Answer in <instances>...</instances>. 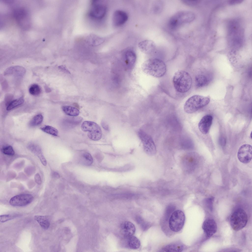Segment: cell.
<instances>
[{
  "mask_svg": "<svg viewBox=\"0 0 252 252\" xmlns=\"http://www.w3.org/2000/svg\"><path fill=\"white\" fill-rule=\"evenodd\" d=\"M82 163L86 165L89 166L91 165L93 162V158L89 153L84 152L82 155Z\"/></svg>",
  "mask_w": 252,
  "mask_h": 252,
  "instance_id": "27",
  "label": "cell"
},
{
  "mask_svg": "<svg viewBox=\"0 0 252 252\" xmlns=\"http://www.w3.org/2000/svg\"><path fill=\"white\" fill-rule=\"evenodd\" d=\"M220 144L223 146H225L226 144V140L224 137H221L220 138L219 141Z\"/></svg>",
  "mask_w": 252,
  "mask_h": 252,
  "instance_id": "37",
  "label": "cell"
},
{
  "mask_svg": "<svg viewBox=\"0 0 252 252\" xmlns=\"http://www.w3.org/2000/svg\"><path fill=\"white\" fill-rule=\"evenodd\" d=\"M52 176L54 178H58L60 177V175L57 172H54L52 173L51 174Z\"/></svg>",
  "mask_w": 252,
  "mask_h": 252,
  "instance_id": "39",
  "label": "cell"
},
{
  "mask_svg": "<svg viewBox=\"0 0 252 252\" xmlns=\"http://www.w3.org/2000/svg\"><path fill=\"white\" fill-rule=\"evenodd\" d=\"M252 132H251V135H250L251 137V138H252Z\"/></svg>",
  "mask_w": 252,
  "mask_h": 252,
  "instance_id": "41",
  "label": "cell"
},
{
  "mask_svg": "<svg viewBox=\"0 0 252 252\" xmlns=\"http://www.w3.org/2000/svg\"><path fill=\"white\" fill-rule=\"evenodd\" d=\"M123 64L126 69L130 71L133 69L135 64L136 56L135 52L129 50L124 53L123 57Z\"/></svg>",
  "mask_w": 252,
  "mask_h": 252,
  "instance_id": "13",
  "label": "cell"
},
{
  "mask_svg": "<svg viewBox=\"0 0 252 252\" xmlns=\"http://www.w3.org/2000/svg\"><path fill=\"white\" fill-rule=\"evenodd\" d=\"M62 109L65 113L71 116H77L79 113L78 109L71 106H64L62 107Z\"/></svg>",
  "mask_w": 252,
  "mask_h": 252,
  "instance_id": "25",
  "label": "cell"
},
{
  "mask_svg": "<svg viewBox=\"0 0 252 252\" xmlns=\"http://www.w3.org/2000/svg\"><path fill=\"white\" fill-rule=\"evenodd\" d=\"M128 18V15L126 12L121 10H116L113 14V24L115 26H120L125 23Z\"/></svg>",
  "mask_w": 252,
  "mask_h": 252,
  "instance_id": "18",
  "label": "cell"
},
{
  "mask_svg": "<svg viewBox=\"0 0 252 252\" xmlns=\"http://www.w3.org/2000/svg\"><path fill=\"white\" fill-rule=\"evenodd\" d=\"M24 101V99L22 97L14 100L8 104L7 106L6 110H10L22 104Z\"/></svg>",
  "mask_w": 252,
  "mask_h": 252,
  "instance_id": "26",
  "label": "cell"
},
{
  "mask_svg": "<svg viewBox=\"0 0 252 252\" xmlns=\"http://www.w3.org/2000/svg\"><path fill=\"white\" fill-rule=\"evenodd\" d=\"M142 69L145 73L156 78H160L165 74L166 68L164 63L157 58L149 59L145 61Z\"/></svg>",
  "mask_w": 252,
  "mask_h": 252,
  "instance_id": "1",
  "label": "cell"
},
{
  "mask_svg": "<svg viewBox=\"0 0 252 252\" xmlns=\"http://www.w3.org/2000/svg\"><path fill=\"white\" fill-rule=\"evenodd\" d=\"M248 217L242 209L238 208L235 210L231 216V225L233 229L239 231L244 227L248 221Z\"/></svg>",
  "mask_w": 252,
  "mask_h": 252,
  "instance_id": "5",
  "label": "cell"
},
{
  "mask_svg": "<svg viewBox=\"0 0 252 252\" xmlns=\"http://www.w3.org/2000/svg\"><path fill=\"white\" fill-rule=\"evenodd\" d=\"M195 80V85L198 88L205 86L209 82L208 78L205 76L203 75H199L196 76Z\"/></svg>",
  "mask_w": 252,
  "mask_h": 252,
  "instance_id": "24",
  "label": "cell"
},
{
  "mask_svg": "<svg viewBox=\"0 0 252 252\" xmlns=\"http://www.w3.org/2000/svg\"><path fill=\"white\" fill-rule=\"evenodd\" d=\"M243 1L242 0H233L228 1V2L230 5H234L239 4Z\"/></svg>",
  "mask_w": 252,
  "mask_h": 252,
  "instance_id": "35",
  "label": "cell"
},
{
  "mask_svg": "<svg viewBox=\"0 0 252 252\" xmlns=\"http://www.w3.org/2000/svg\"><path fill=\"white\" fill-rule=\"evenodd\" d=\"M210 101V99L207 96L194 95L186 101L184 106V111L187 113H193L206 106Z\"/></svg>",
  "mask_w": 252,
  "mask_h": 252,
  "instance_id": "3",
  "label": "cell"
},
{
  "mask_svg": "<svg viewBox=\"0 0 252 252\" xmlns=\"http://www.w3.org/2000/svg\"><path fill=\"white\" fill-rule=\"evenodd\" d=\"M28 147L31 151L38 157L43 165L44 166L46 165V160L43 154L41 148L39 146L36 144L31 143L29 145Z\"/></svg>",
  "mask_w": 252,
  "mask_h": 252,
  "instance_id": "20",
  "label": "cell"
},
{
  "mask_svg": "<svg viewBox=\"0 0 252 252\" xmlns=\"http://www.w3.org/2000/svg\"><path fill=\"white\" fill-rule=\"evenodd\" d=\"M82 119V117L79 116L65 117L61 121V126L65 129H71L80 124Z\"/></svg>",
  "mask_w": 252,
  "mask_h": 252,
  "instance_id": "14",
  "label": "cell"
},
{
  "mask_svg": "<svg viewBox=\"0 0 252 252\" xmlns=\"http://www.w3.org/2000/svg\"><path fill=\"white\" fill-rule=\"evenodd\" d=\"M17 215L6 214L0 215V221L1 222H4L11 220L17 217Z\"/></svg>",
  "mask_w": 252,
  "mask_h": 252,
  "instance_id": "32",
  "label": "cell"
},
{
  "mask_svg": "<svg viewBox=\"0 0 252 252\" xmlns=\"http://www.w3.org/2000/svg\"><path fill=\"white\" fill-rule=\"evenodd\" d=\"M107 11L106 6L99 0H93L91 2L89 15L92 18L96 20L103 19Z\"/></svg>",
  "mask_w": 252,
  "mask_h": 252,
  "instance_id": "9",
  "label": "cell"
},
{
  "mask_svg": "<svg viewBox=\"0 0 252 252\" xmlns=\"http://www.w3.org/2000/svg\"><path fill=\"white\" fill-rule=\"evenodd\" d=\"M35 182L38 184L40 185L41 184L42 181L41 179L39 174L37 173L34 176Z\"/></svg>",
  "mask_w": 252,
  "mask_h": 252,
  "instance_id": "34",
  "label": "cell"
},
{
  "mask_svg": "<svg viewBox=\"0 0 252 252\" xmlns=\"http://www.w3.org/2000/svg\"><path fill=\"white\" fill-rule=\"evenodd\" d=\"M173 82L175 89L178 92L185 93L190 89L192 79L190 74L183 70H179L174 74Z\"/></svg>",
  "mask_w": 252,
  "mask_h": 252,
  "instance_id": "2",
  "label": "cell"
},
{
  "mask_svg": "<svg viewBox=\"0 0 252 252\" xmlns=\"http://www.w3.org/2000/svg\"><path fill=\"white\" fill-rule=\"evenodd\" d=\"M101 125L103 128L105 130H108V126L103 121L102 122Z\"/></svg>",
  "mask_w": 252,
  "mask_h": 252,
  "instance_id": "40",
  "label": "cell"
},
{
  "mask_svg": "<svg viewBox=\"0 0 252 252\" xmlns=\"http://www.w3.org/2000/svg\"><path fill=\"white\" fill-rule=\"evenodd\" d=\"M82 130L88 132V136L91 139L98 140L101 138L102 133L99 126L94 122L86 121L83 122L81 126Z\"/></svg>",
  "mask_w": 252,
  "mask_h": 252,
  "instance_id": "6",
  "label": "cell"
},
{
  "mask_svg": "<svg viewBox=\"0 0 252 252\" xmlns=\"http://www.w3.org/2000/svg\"><path fill=\"white\" fill-rule=\"evenodd\" d=\"M213 121L212 116L206 115L203 117L199 122L198 127L200 131L203 134H207L210 128Z\"/></svg>",
  "mask_w": 252,
  "mask_h": 252,
  "instance_id": "17",
  "label": "cell"
},
{
  "mask_svg": "<svg viewBox=\"0 0 252 252\" xmlns=\"http://www.w3.org/2000/svg\"><path fill=\"white\" fill-rule=\"evenodd\" d=\"M33 197L29 194H23L15 196L12 198L9 201L13 206H22L27 205L33 201Z\"/></svg>",
  "mask_w": 252,
  "mask_h": 252,
  "instance_id": "11",
  "label": "cell"
},
{
  "mask_svg": "<svg viewBox=\"0 0 252 252\" xmlns=\"http://www.w3.org/2000/svg\"><path fill=\"white\" fill-rule=\"evenodd\" d=\"M185 220L183 212L180 210L174 211L171 214L169 220V227L171 230L178 232L183 228Z\"/></svg>",
  "mask_w": 252,
  "mask_h": 252,
  "instance_id": "7",
  "label": "cell"
},
{
  "mask_svg": "<svg viewBox=\"0 0 252 252\" xmlns=\"http://www.w3.org/2000/svg\"><path fill=\"white\" fill-rule=\"evenodd\" d=\"M138 135L142 143L145 153L150 156L155 155L156 153V148L151 136L142 130L138 131Z\"/></svg>",
  "mask_w": 252,
  "mask_h": 252,
  "instance_id": "8",
  "label": "cell"
},
{
  "mask_svg": "<svg viewBox=\"0 0 252 252\" xmlns=\"http://www.w3.org/2000/svg\"><path fill=\"white\" fill-rule=\"evenodd\" d=\"M2 152L5 154L12 156L15 154V152L12 146H8L3 148L2 149Z\"/></svg>",
  "mask_w": 252,
  "mask_h": 252,
  "instance_id": "31",
  "label": "cell"
},
{
  "mask_svg": "<svg viewBox=\"0 0 252 252\" xmlns=\"http://www.w3.org/2000/svg\"><path fill=\"white\" fill-rule=\"evenodd\" d=\"M140 50L146 54L152 53L155 48V45L152 41L145 40L142 41L138 44Z\"/></svg>",
  "mask_w": 252,
  "mask_h": 252,
  "instance_id": "19",
  "label": "cell"
},
{
  "mask_svg": "<svg viewBox=\"0 0 252 252\" xmlns=\"http://www.w3.org/2000/svg\"><path fill=\"white\" fill-rule=\"evenodd\" d=\"M135 226L130 221H124L121 225L120 233L124 238L133 236L135 233Z\"/></svg>",
  "mask_w": 252,
  "mask_h": 252,
  "instance_id": "16",
  "label": "cell"
},
{
  "mask_svg": "<svg viewBox=\"0 0 252 252\" xmlns=\"http://www.w3.org/2000/svg\"><path fill=\"white\" fill-rule=\"evenodd\" d=\"M43 120V116L41 114L35 116L30 122L29 125L31 126H37L41 123Z\"/></svg>",
  "mask_w": 252,
  "mask_h": 252,
  "instance_id": "29",
  "label": "cell"
},
{
  "mask_svg": "<svg viewBox=\"0 0 252 252\" xmlns=\"http://www.w3.org/2000/svg\"><path fill=\"white\" fill-rule=\"evenodd\" d=\"M183 246L180 244L173 243L165 246L162 249L163 252H181L183 250Z\"/></svg>",
  "mask_w": 252,
  "mask_h": 252,
  "instance_id": "22",
  "label": "cell"
},
{
  "mask_svg": "<svg viewBox=\"0 0 252 252\" xmlns=\"http://www.w3.org/2000/svg\"><path fill=\"white\" fill-rule=\"evenodd\" d=\"M126 246L132 249H137L140 247L141 243L139 240L133 235L124 238Z\"/></svg>",
  "mask_w": 252,
  "mask_h": 252,
  "instance_id": "21",
  "label": "cell"
},
{
  "mask_svg": "<svg viewBox=\"0 0 252 252\" xmlns=\"http://www.w3.org/2000/svg\"><path fill=\"white\" fill-rule=\"evenodd\" d=\"M184 2L186 4L191 5H194L198 4L200 2L199 0H184Z\"/></svg>",
  "mask_w": 252,
  "mask_h": 252,
  "instance_id": "33",
  "label": "cell"
},
{
  "mask_svg": "<svg viewBox=\"0 0 252 252\" xmlns=\"http://www.w3.org/2000/svg\"><path fill=\"white\" fill-rule=\"evenodd\" d=\"M13 16L17 24L22 29H27L30 27L29 15L25 9L22 8L15 9L13 12Z\"/></svg>",
  "mask_w": 252,
  "mask_h": 252,
  "instance_id": "10",
  "label": "cell"
},
{
  "mask_svg": "<svg viewBox=\"0 0 252 252\" xmlns=\"http://www.w3.org/2000/svg\"><path fill=\"white\" fill-rule=\"evenodd\" d=\"M213 197L209 198H208L207 200L208 206L211 210L212 208V202H213Z\"/></svg>",
  "mask_w": 252,
  "mask_h": 252,
  "instance_id": "36",
  "label": "cell"
},
{
  "mask_svg": "<svg viewBox=\"0 0 252 252\" xmlns=\"http://www.w3.org/2000/svg\"><path fill=\"white\" fill-rule=\"evenodd\" d=\"M40 129L43 131L54 136H57L58 134V130L51 126H46Z\"/></svg>",
  "mask_w": 252,
  "mask_h": 252,
  "instance_id": "28",
  "label": "cell"
},
{
  "mask_svg": "<svg viewBox=\"0 0 252 252\" xmlns=\"http://www.w3.org/2000/svg\"><path fill=\"white\" fill-rule=\"evenodd\" d=\"M29 91L31 94L34 95H37L41 93V89L38 85L34 84L30 86L29 89Z\"/></svg>",
  "mask_w": 252,
  "mask_h": 252,
  "instance_id": "30",
  "label": "cell"
},
{
  "mask_svg": "<svg viewBox=\"0 0 252 252\" xmlns=\"http://www.w3.org/2000/svg\"><path fill=\"white\" fill-rule=\"evenodd\" d=\"M202 228L206 236L210 237L216 232L217 227L215 221L212 219H208L204 222Z\"/></svg>",
  "mask_w": 252,
  "mask_h": 252,
  "instance_id": "15",
  "label": "cell"
},
{
  "mask_svg": "<svg viewBox=\"0 0 252 252\" xmlns=\"http://www.w3.org/2000/svg\"><path fill=\"white\" fill-rule=\"evenodd\" d=\"M34 218L43 229H47L48 228L50 222L47 216L36 215L34 216Z\"/></svg>",
  "mask_w": 252,
  "mask_h": 252,
  "instance_id": "23",
  "label": "cell"
},
{
  "mask_svg": "<svg viewBox=\"0 0 252 252\" xmlns=\"http://www.w3.org/2000/svg\"><path fill=\"white\" fill-rule=\"evenodd\" d=\"M59 68L63 72L66 73H70V72L63 65L60 66L59 67Z\"/></svg>",
  "mask_w": 252,
  "mask_h": 252,
  "instance_id": "38",
  "label": "cell"
},
{
  "mask_svg": "<svg viewBox=\"0 0 252 252\" xmlns=\"http://www.w3.org/2000/svg\"><path fill=\"white\" fill-rule=\"evenodd\" d=\"M237 157L239 161L244 163L250 161L252 157V149L251 145L245 144L241 146L239 149Z\"/></svg>",
  "mask_w": 252,
  "mask_h": 252,
  "instance_id": "12",
  "label": "cell"
},
{
  "mask_svg": "<svg viewBox=\"0 0 252 252\" xmlns=\"http://www.w3.org/2000/svg\"><path fill=\"white\" fill-rule=\"evenodd\" d=\"M195 17L192 12L189 11H181L174 14L170 18L168 25L172 29H175L180 26L190 23L193 20Z\"/></svg>",
  "mask_w": 252,
  "mask_h": 252,
  "instance_id": "4",
  "label": "cell"
}]
</instances>
